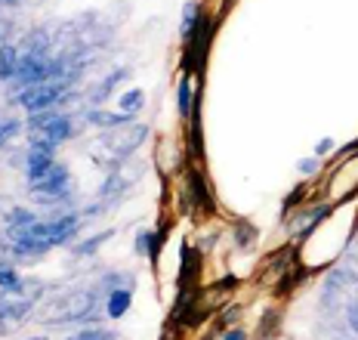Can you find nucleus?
<instances>
[{"label":"nucleus","instance_id":"obj_1","mask_svg":"<svg viewBox=\"0 0 358 340\" xmlns=\"http://www.w3.org/2000/svg\"><path fill=\"white\" fill-rule=\"evenodd\" d=\"M99 297L102 294L96 291V288L62 294V297L47 303V309L37 316V322H43V325H99V319H102Z\"/></svg>","mask_w":358,"mask_h":340},{"label":"nucleus","instance_id":"obj_2","mask_svg":"<svg viewBox=\"0 0 358 340\" xmlns=\"http://www.w3.org/2000/svg\"><path fill=\"white\" fill-rule=\"evenodd\" d=\"M148 136V127L145 124H127V127H117V130H108L106 136L96 143V161H99L102 167H117L121 161H127L133 152L139 149V146L145 143Z\"/></svg>","mask_w":358,"mask_h":340},{"label":"nucleus","instance_id":"obj_3","mask_svg":"<svg viewBox=\"0 0 358 340\" xmlns=\"http://www.w3.org/2000/svg\"><path fill=\"white\" fill-rule=\"evenodd\" d=\"M71 84H74V80H47V84L25 87V90L16 96V102L25 108L28 115L47 112V108H56L59 106V99H62V96L71 90Z\"/></svg>","mask_w":358,"mask_h":340},{"label":"nucleus","instance_id":"obj_4","mask_svg":"<svg viewBox=\"0 0 358 340\" xmlns=\"http://www.w3.org/2000/svg\"><path fill=\"white\" fill-rule=\"evenodd\" d=\"M56 149L59 146L53 143V139H43V136L31 139V146H28V161H25L28 183H37L50 173V167L56 164Z\"/></svg>","mask_w":358,"mask_h":340},{"label":"nucleus","instance_id":"obj_5","mask_svg":"<svg viewBox=\"0 0 358 340\" xmlns=\"http://www.w3.org/2000/svg\"><path fill=\"white\" fill-rule=\"evenodd\" d=\"M358 288V272L349 269V266H337V269L327 272L324 278V288H322V306H327L334 313V309L340 306L343 294L346 291H355Z\"/></svg>","mask_w":358,"mask_h":340},{"label":"nucleus","instance_id":"obj_6","mask_svg":"<svg viewBox=\"0 0 358 340\" xmlns=\"http://www.w3.org/2000/svg\"><path fill=\"white\" fill-rule=\"evenodd\" d=\"M37 300H41L37 294H34V297H22V300H16L13 294H6V291L0 294V331H3V334L16 331L19 325L34 313Z\"/></svg>","mask_w":358,"mask_h":340},{"label":"nucleus","instance_id":"obj_7","mask_svg":"<svg viewBox=\"0 0 358 340\" xmlns=\"http://www.w3.org/2000/svg\"><path fill=\"white\" fill-rule=\"evenodd\" d=\"M19 53L25 56H37V59H50V50H53V41H50V31L47 28H34V31H28L25 38L19 43Z\"/></svg>","mask_w":358,"mask_h":340},{"label":"nucleus","instance_id":"obj_8","mask_svg":"<svg viewBox=\"0 0 358 340\" xmlns=\"http://www.w3.org/2000/svg\"><path fill=\"white\" fill-rule=\"evenodd\" d=\"M87 121L93 127H106V130H117V127H127V124H136V115H127V112H106V108H87Z\"/></svg>","mask_w":358,"mask_h":340},{"label":"nucleus","instance_id":"obj_9","mask_svg":"<svg viewBox=\"0 0 358 340\" xmlns=\"http://www.w3.org/2000/svg\"><path fill=\"white\" fill-rule=\"evenodd\" d=\"M127 78H130V69H115L111 75H106V78L99 80V84L93 87V90H90V106L96 108L99 102H106V96H108L111 90H115V87L121 84V80H127Z\"/></svg>","mask_w":358,"mask_h":340},{"label":"nucleus","instance_id":"obj_10","mask_svg":"<svg viewBox=\"0 0 358 340\" xmlns=\"http://www.w3.org/2000/svg\"><path fill=\"white\" fill-rule=\"evenodd\" d=\"M136 285V276L133 272H115V269H106L99 276V282H96V291L106 297V294L111 291H117V288H133Z\"/></svg>","mask_w":358,"mask_h":340},{"label":"nucleus","instance_id":"obj_11","mask_svg":"<svg viewBox=\"0 0 358 340\" xmlns=\"http://www.w3.org/2000/svg\"><path fill=\"white\" fill-rule=\"evenodd\" d=\"M19 59H22V53H19L16 43H10V41L0 43V80H16Z\"/></svg>","mask_w":358,"mask_h":340},{"label":"nucleus","instance_id":"obj_12","mask_svg":"<svg viewBox=\"0 0 358 340\" xmlns=\"http://www.w3.org/2000/svg\"><path fill=\"white\" fill-rule=\"evenodd\" d=\"M130 303H133V288H117V291L106 294V316L108 319H121V316H127Z\"/></svg>","mask_w":358,"mask_h":340},{"label":"nucleus","instance_id":"obj_13","mask_svg":"<svg viewBox=\"0 0 358 340\" xmlns=\"http://www.w3.org/2000/svg\"><path fill=\"white\" fill-rule=\"evenodd\" d=\"M201 25V6L195 0H189V3L182 6V22H179V34H182V41L189 43L195 38V28Z\"/></svg>","mask_w":358,"mask_h":340},{"label":"nucleus","instance_id":"obj_14","mask_svg":"<svg viewBox=\"0 0 358 340\" xmlns=\"http://www.w3.org/2000/svg\"><path fill=\"white\" fill-rule=\"evenodd\" d=\"M3 223H6V232H10V229H25V226L37 223V213L28 208H13L3 213Z\"/></svg>","mask_w":358,"mask_h":340},{"label":"nucleus","instance_id":"obj_15","mask_svg":"<svg viewBox=\"0 0 358 340\" xmlns=\"http://www.w3.org/2000/svg\"><path fill=\"white\" fill-rule=\"evenodd\" d=\"M192 99H195V90H192L189 71H185V78L179 80V87H176V108L182 118H192Z\"/></svg>","mask_w":358,"mask_h":340},{"label":"nucleus","instance_id":"obj_16","mask_svg":"<svg viewBox=\"0 0 358 340\" xmlns=\"http://www.w3.org/2000/svg\"><path fill=\"white\" fill-rule=\"evenodd\" d=\"M111 229H106V232H96L93 239H87V241H80V245H74V257H93L96 250H99L102 245H106V241L111 239Z\"/></svg>","mask_w":358,"mask_h":340},{"label":"nucleus","instance_id":"obj_17","mask_svg":"<svg viewBox=\"0 0 358 340\" xmlns=\"http://www.w3.org/2000/svg\"><path fill=\"white\" fill-rule=\"evenodd\" d=\"M69 340H117V331H108L102 325H90V328H80L78 334H71Z\"/></svg>","mask_w":358,"mask_h":340},{"label":"nucleus","instance_id":"obj_18","mask_svg":"<svg viewBox=\"0 0 358 340\" xmlns=\"http://www.w3.org/2000/svg\"><path fill=\"white\" fill-rule=\"evenodd\" d=\"M143 106H145V93L143 90H127L121 96V112H127V115H136Z\"/></svg>","mask_w":358,"mask_h":340},{"label":"nucleus","instance_id":"obj_19","mask_svg":"<svg viewBox=\"0 0 358 340\" xmlns=\"http://www.w3.org/2000/svg\"><path fill=\"white\" fill-rule=\"evenodd\" d=\"M22 285V278H19V272L13 269L10 263L6 266H0V288H3L6 294H16V288Z\"/></svg>","mask_w":358,"mask_h":340},{"label":"nucleus","instance_id":"obj_20","mask_svg":"<svg viewBox=\"0 0 358 340\" xmlns=\"http://www.w3.org/2000/svg\"><path fill=\"white\" fill-rule=\"evenodd\" d=\"M22 133V121H16V118H0V146L6 143V139L19 136Z\"/></svg>","mask_w":358,"mask_h":340},{"label":"nucleus","instance_id":"obj_21","mask_svg":"<svg viewBox=\"0 0 358 340\" xmlns=\"http://www.w3.org/2000/svg\"><path fill=\"white\" fill-rule=\"evenodd\" d=\"M152 239H155V235L148 232V229H143V232L136 235V245H133V250H136L139 257H148V254H152Z\"/></svg>","mask_w":358,"mask_h":340},{"label":"nucleus","instance_id":"obj_22","mask_svg":"<svg viewBox=\"0 0 358 340\" xmlns=\"http://www.w3.org/2000/svg\"><path fill=\"white\" fill-rule=\"evenodd\" d=\"M346 325H349V331L358 337V300L346 303Z\"/></svg>","mask_w":358,"mask_h":340},{"label":"nucleus","instance_id":"obj_23","mask_svg":"<svg viewBox=\"0 0 358 340\" xmlns=\"http://www.w3.org/2000/svg\"><path fill=\"white\" fill-rule=\"evenodd\" d=\"M296 170H300V173H306V176L315 173V170H318V158H303L300 164H296Z\"/></svg>","mask_w":358,"mask_h":340},{"label":"nucleus","instance_id":"obj_24","mask_svg":"<svg viewBox=\"0 0 358 340\" xmlns=\"http://www.w3.org/2000/svg\"><path fill=\"white\" fill-rule=\"evenodd\" d=\"M331 149H334V139H331V136L318 139V143H315V158H322V155H327Z\"/></svg>","mask_w":358,"mask_h":340},{"label":"nucleus","instance_id":"obj_25","mask_svg":"<svg viewBox=\"0 0 358 340\" xmlns=\"http://www.w3.org/2000/svg\"><path fill=\"white\" fill-rule=\"evenodd\" d=\"M226 340H248V334L241 328H232V331H226Z\"/></svg>","mask_w":358,"mask_h":340},{"label":"nucleus","instance_id":"obj_26","mask_svg":"<svg viewBox=\"0 0 358 340\" xmlns=\"http://www.w3.org/2000/svg\"><path fill=\"white\" fill-rule=\"evenodd\" d=\"M0 3H3V6H19L22 0H0Z\"/></svg>","mask_w":358,"mask_h":340},{"label":"nucleus","instance_id":"obj_27","mask_svg":"<svg viewBox=\"0 0 358 340\" xmlns=\"http://www.w3.org/2000/svg\"><path fill=\"white\" fill-rule=\"evenodd\" d=\"M31 340H47V337H31Z\"/></svg>","mask_w":358,"mask_h":340},{"label":"nucleus","instance_id":"obj_28","mask_svg":"<svg viewBox=\"0 0 358 340\" xmlns=\"http://www.w3.org/2000/svg\"><path fill=\"white\" fill-rule=\"evenodd\" d=\"M352 300H358V288H355V297H352Z\"/></svg>","mask_w":358,"mask_h":340},{"label":"nucleus","instance_id":"obj_29","mask_svg":"<svg viewBox=\"0 0 358 340\" xmlns=\"http://www.w3.org/2000/svg\"><path fill=\"white\" fill-rule=\"evenodd\" d=\"M0 10H3V3H0Z\"/></svg>","mask_w":358,"mask_h":340}]
</instances>
